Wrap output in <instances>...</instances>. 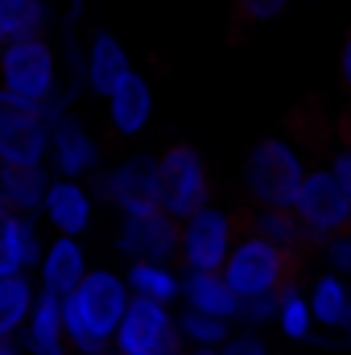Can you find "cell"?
<instances>
[{"mask_svg": "<svg viewBox=\"0 0 351 355\" xmlns=\"http://www.w3.org/2000/svg\"><path fill=\"white\" fill-rule=\"evenodd\" d=\"M124 281L137 297H153V302H166V306L174 297H182V277L166 261H132Z\"/></svg>", "mask_w": 351, "mask_h": 355, "instance_id": "cell-23", "label": "cell"}, {"mask_svg": "<svg viewBox=\"0 0 351 355\" xmlns=\"http://www.w3.org/2000/svg\"><path fill=\"white\" fill-rule=\"evenodd\" d=\"M25 352L29 355H67V327H62V297L37 289L33 310L25 318Z\"/></svg>", "mask_w": 351, "mask_h": 355, "instance_id": "cell-16", "label": "cell"}, {"mask_svg": "<svg viewBox=\"0 0 351 355\" xmlns=\"http://www.w3.org/2000/svg\"><path fill=\"white\" fill-rule=\"evenodd\" d=\"M46 244L37 236V215H17L4 198H0V272H17L42 261Z\"/></svg>", "mask_w": 351, "mask_h": 355, "instance_id": "cell-14", "label": "cell"}, {"mask_svg": "<svg viewBox=\"0 0 351 355\" xmlns=\"http://www.w3.org/2000/svg\"><path fill=\"white\" fill-rule=\"evenodd\" d=\"M0 355H21V352H17V343H12V339H0Z\"/></svg>", "mask_w": 351, "mask_h": 355, "instance_id": "cell-35", "label": "cell"}, {"mask_svg": "<svg viewBox=\"0 0 351 355\" xmlns=\"http://www.w3.org/2000/svg\"><path fill=\"white\" fill-rule=\"evenodd\" d=\"M343 83L351 87V33H348V46H343Z\"/></svg>", "mask_w": 351, "mask_h": 355, "instance_id": "cell-34", "label": "cell"}, {"mask_svg": "<svg viewBox=\"0 0 351 355\" xmlns=\"http://www.w3.org/2000/svg\"><path fill=\"white\" fill-rule=\"evenodd\" d=\"M302 178H306V166H302L298 149L281 137L257 141L248 162H244V190L261 207H293V194H298Z\"/></svg>", "mask_w": 351, "mask_h": 355, "instance_id": "cell-4", "label": "cell"}, {"mask_svg": "<svg viewBox=\"0 0 351 355\" xmlns=\"http://www.w3.org/2000/svg\"><path fill=\"white\" fill-rule=\"evenodd\" d=\"M252 232H261L264 240H273L289 252H302L306 244H314L310 232L302 227V219L293 215V207H261L257 219H252Z\"/></svg>", "mask_w": 351, "mask_h": 355, "instance_id": "cell-24", "label": "cell"}, {"mask_svg": "<svg viewBox=\"0 0 351 355\" xmlns=\"http://www.w3.org/2000/svg\"><path fill=\"white\" fill-rule=\"evenodd\" d=\"M293 215L302 219V227L310 232V240H331L351 227V198L343 194L339 178L327 170H306L298 194H293Z\"/></svg>", "mask_w": 351, "mask_h": 355, "instance_id": "cell-7", "label": "cell"}, {"mask_svg": "<svg viewBox=\"0 0 351 355\" xmlns=\"http://www.w3.org/2000/svg\"><path fill=\"white\" fill-rule=\"evenodd\" d=\"M128 71H132V67H128V50H124L108 29H99V33L91 37V50H87V87L108 99V91L116 87Z\"/></svg>", "mask_w": 351, "mask_h": 355, "instance_id": "cell-20", "label": "cell"}, {"mask_svg": "<svg viewBox=\"0 0 351 355\" xmlns=\"http://www.w3.org/2000/svg\"><path fill=\"white\" fill-rule=\"evenodd\" d=\"M277 302H281V293H261V297H244V306H240V318L244 322H277Z\"/></svg>", "mask_w": 351, "mask_h": 355, "instance_id": "cell-29", "label": "cell"}, {"mask_svg": "<svg viewBox=\"0 0 351 355\" xmlns=\"http://www.w3.org/2000/svg\"><path fill=\"white\" fill-rule=\"evenodd\" d=\"M83 277H87V252H83L79 236H54L37 261V289L67 297L79 289Z\"/></svg>", "mask_w": 351, "mask_h": 355, "instance_id": "cell-13", "label": "cell"}, {"mask_svg": "<svg viewBox=\"0 0 351 355\" xmlns=\"http://www.w3.org/2000/svg\"><path fill=\"white\" fill-rule=\"evenodd\" d=\"M112 347L120 355H182V331L178 318L166 310V302L153 297H137L128 302L120 331L112 339Z\"/></svg>", "mask_w": 351, "mask_h": 355, "instance_id": "cell-6", "label": "cell"}, {"mask_svg": "<svg viewBox=\"0 0 351 355\" xmlns=\"http://www.w3.org/2000/svg\"><path fill=\"white\" fill-rule=\"evenodd\" d=\"M0 87H8L12 95L50 107V99L58 95V58L54 46L42 33L17 37L8 46H0Z\"/></svg>", "mask_w": 351, "mask_h": 355, "instance_id": "cell-3", "label": "cell"}, {"mask_svg": "<svg viewBox=\"0 0 351 355\" xmlns=\"http://www.w3.org/2000/svg\"><path fill=\"white\" fill-rule=\"evenodd\" d=\"M50 153V116H29L8 128H0V162L12 166H46Z\"/></svg>", "mask_w": 351, "mask_h": 355, "instance_id": "cell-18", "label": "cell"}, {"mask_svg": "<svg viewBox=\"0 0 351 355\" xmlns=\"http://www.w3.org/2000/svg\"><path fill=\"white\" fill-rule=\"evenodd\" d=\"M236 244V223L228 211L219 207H198L190 219H182V265L186 268H207V272H223V261Z\"/></svg>", "mask_w": 351, "mask_h": 355, "instance_id": "cell-9", "label": "cell"}, {"mask_svg": "<svg viewBox=\"0 0 351 355\" xmlns=\"http://www.w3.org/2000/svg\"><path fill=\"white\" fill-rule=\"evenodd\" d=\"M46 186H50V170L46 166H12V162H0V198L17 215H42Z\"/></svg>", "mask_w": 351, "mask_h": 355, "instance_id": "cell-19", "label": "cell"}, {"mask_svg": "<svg viewBox=\"0 0 351 355\" xmlns=\"http://www.w3.org/2000/svg\"><path fill=\"white\" fill-rule=\"evenodd\" d=\"M95 215V194L79 178H50L42 198V219L54 227V236H83Z\"/></svg>", "mask_w": 351, "mask_h": 355, "instance_id": "cell-12", "label": "cell"}, {"mask_svg": "<svg viewBox=\"0 0 351 355\" xmlns=\"http://www.w3.org/2000/svg\"><path fill=\"white\" fill-rule=\"evenodd\" d=\"M219 355H268V347L257 335H228V343L219 347Z\"/></svg>", "mask_w": 351, "mask_h": 355, "instance_id": "cell-32", "label": "cell"}, {"mask_svg": "<svg viewBox=\"0 0 351 355\" xmlns=\"http://www.w3.org/2000/svg\"><path fill=\"white\" fill-rule=\"evenodd\" d=\"M178 331H182V343L186 347H223L228 343V335H232V322L228 318H219V314H207V310H190L186 306V314L178 318Z\"/></svg>", "mask_w": 351, "mask_h": 355, "instance_id": "cell-27", "label": "cell"}, {"mask_svg": "<svg viewBox=\"0 0 351 355\" xmlns=\"http://www.w3.org/2000/svg\"><path fill=\"white\" fill-rule=\"evenodd\" d=\"M182 297H186L190 310H207V314H219L228 322H236L240 318V306H244L240 293L228 285V277L223 272H207V268H186Z\"/></svg>", "mask_w": 351, "mask_h": 355, "instance_id": "cell-17", "label": "cell"}, {"mask_svg": "<svg viewBox=\"0 0 351 355\" xmlns=\"http://www.w3.org/2000/svg\"><path fill=\"white\" fill-rule=\"evenodd\" d=\"M108 120L120 137H137L149 128L153 120V87L145 83V75L128 71L116 87L108 91Z\"/></svg>", "mask_w": 351, "mask_h": 355, "instance_id": "cell-15", "label": "cell"}, {"mask_svg": "<svg viewBox=\"0 0 351 355\" xmlns=\"http://www.w3.org/2000/svg\"><path fill=\"white\" fill-rule=\"evenodd\" d=\"M228 285L244 297H261V293H281L293 281V252L264 240L261 232H248L232 244L228 261H223Z\"/></svg>", "mask_w": 351, "mask_h": 355, "instance_id": "cell-2", "label": "cell"}, {"mask_svg": "<svg viewBox=\"0 0 351 355\" xmlns=\"http://www.w3.org/2000/svg\"><path fill=\"white\" fill-rule=\"evenodd\" d=\"M75 355H79V352H75Z\"/></svg>", "mask_w": 351, "mask_h": 355, "instance_id": "cell-39", "label": "cell"}, {"mask_svg": "<svg viewBox=\"0 0 351 355\" xmlns=\"http://www.w3.org/2000/svg\"><path fill=\"white\" fill-rule=\"evenodd\" d=\"M289 0H236V12L244 21H273Z\"/></svg>", "mask_w": 351, "mask_h": 355, "instance_id": "cell-31", "label": "cell"}, {"mask_svg": "<svg viewBox=\"0 0 351 355\" xmlns=\"http://www.w3.org/2000/svg\"><path fill=\"white\" fill-rule=\"evenodd\" d=\"M348 277L343 272H323L314 285H310V310H314V322L318 327H327V331H348L351 335V314H348Z\"/></svg>", "mask_w": 351, "mask_h": 355, "instance_id": "cell-21", "label": "cell"}, {"mask_svg": "<svg viewBox=\"0 0 351 355\" xmlns=\"http://www.w3.org/2000/svg\"><path fill=\"white\" fill-rule=\"evenodd\" d=\"M33 297H37V285L29 281L25 268L0 272V339H12L25 327V318L33 310Z\"/></svg>", "mask_w": 351, "mask_h": 355, "instance_id": "cell-22", "label": "cell"}, {"mask_svg": "<svg viewBox=\"0 0 351 355\" xmlns=\"http://www.w3.org/2000/svg\"><path fill=\"white\" fill-rule=\"evenodd\" d=\"M327 265L335 272H343V277H351V232H339V236L327 240Z\"/></svg>", "mask_w": 351, "mask_h": 355, "instance_id": "cell-30", "label": "cell"}, {"mask_svg": "<svg viewBox=\"0 0 351 355\" xmlns=\"http://www.w3.org/2000/svg\"><path fill=\"white\" fill-rule=\"evenodd\" d=\"M331 174L339 178L343 194L351 198V149H343V153H335V162H331Z\"/></svg>", "mask_w": 351, "mask_h": 355, "instance_id": "cell-33", "label": "cell"}, {"mask_svg": "<svg viewBox=\"0 0 351 355\" xmlns=\"http://www.w3.org/2000/svg\"><path fill=\"white\" fill-rule=\"evenodd\" d=\"M46 157L58 178H91L99 170V145L71 107L50 116V153Z\"/></svg>", "mask_w": 351, "mask_h": 355, "instance_id": "cell-11", "label": "cell"}, {"mask_svg": "<svg viewBox=\"0 0 351 355\" xmlns=\"http://www.w3.org/2000/svg\"><path fill=\"white\" fill-rule=\"evenodd\" d=\"M103 355H120V352H116V347H108V352H103Z\"/></svg>", "mask_w": 351, "mask_h": 355, "instance_id": "cell-38", "label": "cell"}, {"mask_svg": "<svg viewBox=\"0 0 351 355\" xmlns=\"http://www.w3.org/2000/svg\"><path fill=\"white\" fill-rule=\"evenodd\" d=\"M277 327H281V335L293 339V343H306V339L314 335V310H310V297H306L298 285H285V289H281Z\"/></svg>", "mask_w": 351, "mask_h": 355, "instance_id": "cell-26", "label": "cell"}, {"mask_svg": "<svg viewBox=\"0 0 351 355\" xmlns=\"http://www.w3.org/2000/svg\"><path fill=\"white\" fill-rule=\"evenodd\" d=\"M46 29V4L42 0H0V46L42 33Z\"/></svg>", "mask_w": 351, "mask_h": 355, "instance_id": "cell-25", "label": "cell"}, {"mask_svg": "<svg viewBox=\"0 0 351 355\" xmlns=\"http://www.w3.org/2000/svg\"><path fill=\"white\" fill-rule=\"evenodd\" d=\"M211 198V178L207 162L190 145H170L157 157V207L174 219H190L198 207Z\"/></svg>", "mask_w": 351, "mask_h": 355, "instance_id": "cell-5", "label": "cell"}, {"mask_svg": "<svg viewBox=\"0 0 351 355\" xmlns=\"http://www.w3.org/2000/svg\"><path fill=\"white\" fill-rule=\"evenodd\" d=\"M132 302V289L120 272L112 268H87L75 293L62 297V327H67V347L79 355H103L112 347L120 318Z\"/></svg>", "mask_w": 351, "mask_h": 355, "instance_id": "cell-1", "label": "cell"}, {"mask_svg": "<svg viewBox=\"0 0 351 355\" xmlns=\"http://www.w3.org/2000/svg\"><path fill=\"white\" fill-rule=\"evenodd\" d=\"M182 355H219L215 347H190V352H182Z\"/></svg>", "mask_w": 351, "mask_h": 355, "instance_id": "cell-36", "label": "cell"}, {"mask_svg": "<svg viewBox=\"0 0 351 355\" xmlns=\"http://www.w3.org/2000/svg\"><path fill=\"white\" fill-rule=\"evenodd\" d=\"M95 194L108 198L120 215H141L157 207V157L153 153H132L116 170H95Z\"/></svg>", "mask_w": 351, "mask_h": 355, "instance_id": "cell-8", "label": "cell"}, {"mask_svg": "<svg viewBox=\"0 0 351 355\" xmlns=\"http://www.w3.org/2000/svg\"><path fill=\"white\" fill-rule=\"evenodd\" d=\"M46 107L42 103H29V99H21V95H12L8 87H0V128H8V124H17V120H29V116H42ZM50 116V112H46Z\"/></svg>", "mask_w": 351, "mask_h": 355, "instance_id": "cell-28", "label": "cell"}, {"mask_svg": "<svg viewBox=\"0 0 351 355\" xmlns=\"http://www.w3.org/2000/svg\"><path fill=\"white\" fill-rule=\"evenodd\" d=\"M116 248L128 261H174L182 252V219L166 215L162 207L141 211V215H124L120 232H116Z\"/></svg>", "mask_w": 351, "mask_h": 355, "instance_id": "cell-10", "label": "cell"}, {"mask_svg": "<svg viewBox=\"0 0 351 355\" xmlns=\"http://www.w3.org/2000/svg\"><path fill=\"white\" fill-rule=\"evenodd\" d=\"M79 8H83V0H71V21L79 17Z\"/></svg>", "mask_w": 351, "mask_h": 355, "instance_id": "cell-37", "label": "cell"}]
</instances>
